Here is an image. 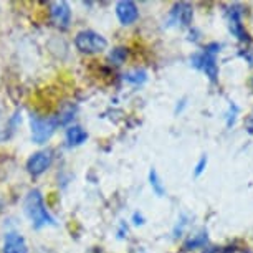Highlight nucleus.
<instances>
[{
  "label": "nucleus",
  "mask_w": 253,
  "mask_h": 253,
  "mask_svg": "<svg viewBox=\"0 0 253 253\" xmlns=\"http://www.w3.org/2000/svg\"><path fill=\"white\" fill-rule=\"evenodd\" d=\"M75 114H76V106L68 104V106L60 111V116L56 118V124H68L70 121H73Z\"/></svg>",
  "instance_id": "16"
},
{
  "label": "nucleus",
  "mask_w": 253,
  "mask_h": 253,
  "mask_svg": "<svg viewBox=\"0 0 253 253\" xmlns=\"http://www.w3.org/2000/svg\"><path fill=\"white\" fill-rule=\"evenodd\" d=\"M209 243L207 230L199 232L197 235H192L187 242L184 243V250H195V248H202Z\"/></svg>",
  "instance_id": "13"
},
{
  "label": "nucleus",
  "mask_w": 253,
  "mask_h": 253,
  "mask_svg": "<svg viewBox=\"0 0 253 253\" xmlns=\"http://www.w3.org/2000/svg\"><path fill=\"white\" fill-rule=\"evenodd\" d=\"M2 253H28L25 238L17 232H8L3 238Z\"/></svg>",
  "instance_id": "10"
},
{
  "label": "nucleus",
  "mask_w": 253,
  "mask_h": 253,
  "mask_svg": "<svg viewBox=\"0 0 253 253\" xmlns=\"http://www.w3.org/2000/svg\"><path fill=\"white\" fill-rule=\"evenodd\" d=\"M50 15L55 25L66 28L71 22V8L66 2H53L50 3Z\"/></svg>",
  "instance_id": "9"
},
{
  "label": "nucleus",
  "mask_w": 253,
  "mask_h": 253,
  "mask_svg": "<svg viewBox=\"0 0 253 253\" xmlns=\"http://www.w3.org/2000/svg\"><path fill=\"white\" fill-rule=\"evenodd\" d=\"M75 46L81 53L93 55V53H101L108 48V40L99 33L93 30H83L76 33L75 37Z\"/></svg>",
  "instance_id": "3"
},
{
  "label": "nucleus",
  "mask_w": 253,
  "mask_h": 253,
  "mask_svg": "<svg viewBox=\"0 0 253 253\" xmlns=\"http://www.w3.org/2000/svg\"><path fill=\"white\" fill-rule=\"evenodd\" d=\"M222 43L218 42H212V43L205 45V48L202 51H197L190 56V65L197 70H202L205 76L215 83L218 80V63H217V55L220 53Z\"/></svg>",
  "instance_id": "2"
},
{
  "label": "nucleus",
  "mask_w": 253,
  "mask_h": 253,
  "mask_svg": "<svg viewBox=\"0 0 253 253\" xmlns=\"http://www.w3.org/2000/svg\"><path fill=\"white\" fill-rule=\"evenodd\" d=\"M116 17L123 25H131L139 18V10L137 5L131 0H121L116 3Z\"/></svg>",
  "instance_id": "8"
},
{
  "label": "nucleus",
  "mask_w": 253,
  "mask_h": 253,
  "mask_svg": "<svg viewBox=\"0 0 253 253\" xmlns=\"http://www.w3.org/2000/svg\"><path fill=\"white\" fill-rule=\"evenodd\" d=\"M194 18V7L187 2H179L172 7L169 13V25L175 27H190Z\"/></svg>",
  "instance_id": "6"
},
{
  "label": "nucleus",
  "mask_w": 253,
  "mask_h": 253,
  "mask_svg": "<svg viewBox=\"0 0 253 253\" xmlns=\"http://www.w3.org/2000/svg\"><path fill=\"white\" fill-rule=\"evenodd\" d=\"M185 227H187V218H185V215H182V217H180V220H177V225H175V228H174V237L182 235Z\"/></svg>",
  "instance_id": "19"
},
{
  "label": "nucleus",
  "mask_w": 253,
  "mask_h": 253,
  "mask_svg": "<svg viewBox=\"0 0 253 253\" xmlns=\"http://www.w3.org/2000/svg\"><path fill=\"white\" fill-rule=\"evenodd\" d=\"M56 119L48 116H38V114H32L30 116V129H32V141L35 144H43L53 136L56 129Z\"/></svg>",
  "instance_id": "4"
},
{
  "label": "nucleus",
  "mask_w": 253,
  "mask_h": 253,
  "mask_svg": "<svg viewBox=\"0 0 253 253\" xmlns=\"http://www.w3.org/2000/svg\"><path fill=\"white\" fill-rule=\"evenodd\" d=\"M123 80L124 81H127V83H131V84H142V83H146V80H147V71L146 70H142V68H134V70H129V71H126V73L123 75Z\"/></svg>",
  "instance_id": "12"
},
{
  "label": "nucleus",
  "mask_w": 253,
  "mask_h": 253,
  "mask_svg": "<svg viewBox=\"0 0 253 253\" xmlns=\"http://www.w3.org/2000/svg\"><path fill=\"white\" fill-rule=\"evenodd\" d=\"M132 223H134V225H142V223H144V215H142L141 212H134L132 213Z\"/></svg>",
  "instance_id": "20"
},
{
  "label": "nucleus",
  "mask_w": 253,
  "mask_h": 253,
  "mask_svg": "<svg viewBox=\"0 0 253 253\" xmlns=\"http://www.w3.org/2000/svg\"><path fill=\"white\" fill-rule=\"evenodd\" d=\"M126 60H127V48H124V46L113 48L111 53H109V61L116 66H121L123 63H126Z\"/></svg>",
  "instance_id": "15"
},
{
  "label": "nucleus",
  "mask_w": 253,
  "mask_h": 253,
  "mask_svg": "<svg viewBox=\"0 0 253 253\" xmlns=\"http://www.w3.org/2000/svg\"><path fill=\"white\" fill-rule=\"evenodd\" d=\"M247 129H248V132H252L253 134V114L250 118H248V123H247Z\"/></svg>",
  "instance_id": "23"
},
{
  "label": "nucleus",
  "mask_w": 253,
  "mask_h": 253,
  "mask_svg": "<svg viewBox=\"0 0 253 253\" xmlns=\"http://www.w3.org/2000/svg\"><path fill=\"white\" fill-rule=\"evenodd\" d=\"M207 156H202L199 159V162L195 164V169H194V175L195 177H199V175H202L204 174V170H205V167H207Z\"/></svg>",
  "instance_id": "18"
},
{
  "label": "nucleus",
  "mask_w": 253,
  "mask_h": 253,
  "mask_svg": "<svg viewBox=\"0 0 253 253\" xmlns=\"http://www.w3.org/2000/svg\"><path fill=\"white\" fill-rule=\"evenodd\" d=\"M88 139V132L83 129L81 126H70L66 129V142L68 146H81L84 141Z\"/></svg>",
  "instance_id": "11"
},
{
  "label": "nucleus",
  "mask_w": 253,
  "mask_h": 253,
  "mask_svg": "<svg viewBox=\"0 0 253 253\" xmlns=\"http://www.w3.org/2000/svg\"><path fill=\"white\" fill-rule=\"evenodd\" d=\"M243 7L240 3H232L230 7L227 8V22H228V30L233 37L237 38L238 42H243V43H250L252 38L248 35V32L245 30V25H243Z\"/></svg>",
  "instance_id": "5"
},
{
  "label": "nucleus",
  "mask_w": 253,
  "mask_h": 253,
  "mask_svg": "<svg viewBox=\"0 0 253 253\" xmlns=\"http://www.w3.org/2000/svg\"><path fill=\"white\" fill-rule=\"evenodd\" d=\"M149 184H151V187H152V190H154V194L157 195V197H164L166 187H164V184H162L159 174H157V170L154 169V167L149 170Z\"/></svg>",
  "instance_id": "14"
},
{
  "label": "nucleus",
  "mask_w": 253,
  "mask_h": 253,
  "mask_svg": "<svg viewBox=\"0 0 253 253\" xmlns=\"http://www.w3.org/2000/svg\"><path fill=\"white\" fill-rule=\"evenodd\" d=\"M51 151H38L35 154L30 156V159L27 161V170L32 175H40L43 174L51 164Z\"/></svg>",
  "instance_id": "7"
},
{
  "label": "nucleus",
  "mask_w": 253,
  "mask_h": 253,
  "mask_svg": "<svg viewBox=\"0 0 253 253\" xmlns=\"http://www.w3.org/2000/svg\"><path fill=\"white\" fill-rule=\"evenodd\" d=\"M184 108H185V98H184V99H180V101L177 103V106H175V114H179Z\"/></svg>",
  "instance_id": "22"
},
{
  "label": "nucleus",
  "mask_w": 253,
  "mask_h": 253,
  "mask_svg": "<svg viewBox=\"0 0 253 253\" xmlns=\"http://www.w3.org/2000/svg\"><path fill=\"white\" fill-rule=\"evenodd\" d=\"M238 106L233 101H230V104H228V111L225 114V124H227V127H233L235 126V123H237V116H238Z\"/></svg>",
  "instance_id": "17"
},
{
  "label": "nucleus",
  "mask_w": 253,
  "mask_h": 253,
  "mask_svg": "<svg viewBox=\"0 0 253 253\" xmlns=\"http://www.w3.org/2000/svg\"><path fill=\"white\" fill-rule=\"evenodd\" d=\"M252 88H253V80H252Z\"/></svg>",
  "instance_id": "25"
},
{
  "label": "nucleus",
  "mask_w": 253,
  "mask_h": 253,
  "mask_svg": "<svg viewBox=\"0 0 253 253\" xmlns=\"http://www.w3.org/2000/svg\"><path fill=\"white\" fill-rule=\"evenodd\" d=\"M23 212L30 218L32 225L35 228H42L46 225H55V218L51 217V213L46 210L43 195L38 189H32L30 192L25 195L23 200Z\"/></svg>",
  "instance_id": "1"
},
{
  "label": "nucleus",
  "mask_w": 253,
  "mask_h": 253,
  "mask_svg": "<svg viewBox=\"0 0 253 253\" xmlns=\"http://www.w3.org/2000/svg\"><path fill=\"white\" fill-rule=\"evenodd\" d=\"M123 233H127V227L124 225V223H121V228H119V237L123 238Z\"/></svg>",
  "instance_id": "24"
},
{
  "label": "nucleus",
  "mask_w": 253,
  "mask_h": 253,
  "mask_svg": "<svg viewBox=\"0 0 253 253\" xmlns=\"http://www.w3.org/2000/svg\"><path fill=\"white\" fill-rule=\"evenodd\" d=\"M238 55H240L242 58H245V60L248 61V63H250V66H253V53H252V51H248V50L243 51V50H242Z\"/></svg>",
  "instance_id": "21"
}]
</instances>
